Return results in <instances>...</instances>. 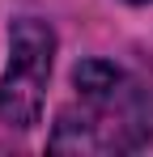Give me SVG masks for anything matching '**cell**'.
Masks as SVG:
<instances>
[{
  "mask_svg": "<svg viewBox=\"0 0 153 157\" xmlns=\"http://www.w3.org/2000/svg\"><path fill=\"white\" fill-rule=\"evenodd\" d=\"M132 4H149V0H132Z\"/></svg>",
  "mask_w": 153,
  "mask_h": 157,
  "instance_id": "3",
  "label": "cell"
},
{
  "mask_svg": "<svg viewBox=\"0 0 153 157\" xmlns=\"http://www.w3.org/2000/svg\"><path fill=\"white\" fill-rule=\"evenodd\" d=\"M51 64H55V30L38 17H22L9 30V68L0 77V123L34 128L43 115Z\"/></svg>",
  "mask_w": 153,
  "mask_h": 157,
  "instance_id": "2",
  "label": "cell"
},
{
  "mask_svg": "<svg viewBox=\"0 0 153 157\" xmlns=\"http://www.w3.org/2000/svg\"><path fill=\"white\" fill-rule=\"evenodd\" d=\"M76 98L47 136L51 153H136L153 136L149 94L106 59H85L73 72Z\"/></svg>",
  "mask_w": 153,
  "mask_h": 157,
  "instance_id": "1",
  "label": "cell"
}]
</instances>
